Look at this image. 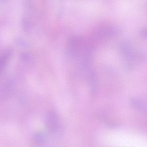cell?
Returning a JSON list of instances; mask_svg holds the SVG:
<instances>
[{"label":"cell","mask_w":147,"mask_h":147,"mask_svg":"<svg viewBox=\"0 0 147 147\" xmlns=\"http://www.w3.org/2000/svg\"><path fill=\"white\" fill-rule=\"evenodd\" d=\"M68 54L72 58L82 61V63H88L94 49L90 41L80 37H74L69 42Z\"/></svg>","instance_id":"6da1fadb"},{"label":"cell","mask_w":147,"mask_h":147,"mask_svg":"<svg viewBox=\"0 0 147 147\" xmlns=\"http://www.w3.org/2000/svg\"><path fill=\"white\" fill-rule=\"evenodd\" d=\"M133 104L134 106L138 108L140 110L145 111L146 109H145L144 106L142 105V103L138 100H136L133 101Z\"/></svg>","instance_id":"277c9868"},{"label":"cell","mask_w":147,"mask_h":147,"mask_svg":"<svg viewBox=\"0 0 147 147\" xmlns=\"http://www.w3.org/2000/svg\"><path fill=\"white\" fill-rule=\"evenodd\" d=\"M141 33L142 36H144L145 37L147 38V31H146L145 32L144 31L142 32Z\"/></svg>","instance_id":"5b68a950"},{"label":"cell","mask_w":147,"mask_h":147,"mask_svg":"<svg viewBox=\"0 0 147 147\" xmlns=\"http://www.w3.org/2000/svg\"><path fill=\"white\" fill-rule=\"evenodd\" d=\"M35 138L36 141L38 143H41L44 141L45 138V135L43 133H38L36 134Z\"/></svg>","instance_id":"3957f363"},{"label":"cell","mask_w":147,"mask_h":147,"mask_svg":"<svg viewBox=\"0 0 147 147\" xmlns=\"http://www.w3.org/2000/svg\"><path fill=\"white\" fill-rule=\"evenodd\" d=\"M46 123L50 133L56 138H60L62 134L63 129L57 115L54 113H49L47 117Z\"/></svg>","instance_id":"7a4b0ae2"}]
</instances>
